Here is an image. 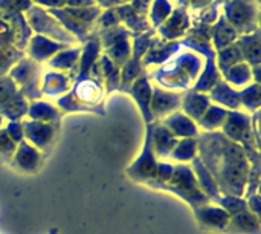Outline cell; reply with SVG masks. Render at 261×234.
I'll return each mask as SVG.
<instances>
[{
  "mask_svg": "<svg viewBox=\"0 0 261 234\" xmlns=\"http://www.w3.org/2000/svg\"><path fill=\"white\" fill-rule=\"evenodd\" d=\"M197 158L213 175L222 195L245 196L251 164L240 144L228 139L220 130L200 132Z\"/></svg>",
  "mask_w": 261,
  "mask_h": 234,
  "instance_id": "obj_1",
  "label": "cell"
},
{
  "mask_svg": "<svg viewBox=\"0 0 261 234\" xmlns=\"http://www.w3.org/2000/svg\"><path fill=\"white\" fill-rule=\"evenodd\" d=\"M106 95L99 63L96 61L89 74H78L75 77L70 90L57 100V107L63 112V115L84 112L104 116Z\"/></svg>",
  "mask_w": 261,
  "mask_h": 234,
  "instance_id": "obj_2",
  "label": "cell"
},
{
  "mask_svg": "<svg viewBox=\"0 0 261 234\" xmlns=\"http://www.w3.org/2000/svg\"><path fill=\"white\" fill-rule=\"evenodd\" d=\"M203 69V58L194 52H187L174 60L162 64L158 71L148 72L150 78L156 80L164 89L171 90H190L194 87L200 71Z\"/></svg>",
  "mask_w": 261,
  "mask_h": 234,
  "instance_id": "obj_3",
  "label": "cell"
},
{
  "mask_svg": "<svg viewBox=\"0 0 261 234\" xmlns=\"http://www.w3.org/2000/svg\"><path fill=\"white\" fill-rule=\"evenodd\" d=\"M161 190L180 198L185 204L191 207V210L211 204L200 190L190 164H176L170 181Z\"/></svg>",
  "mask_w": 261,
  "mask_h": 234,
  "instance_id": "obj_4",
  "label": "cell"
},
{
  "mask_svg": "<svg viewBox=\"0 0 261 234\" xmlns=\"http://www.w3.org/2000/svg\"><path fill=\"white\" fill-rule=\"evenodd\" d=\"M101 44V54L109 57L116 66L122 67L132 57V43L130 38H133V34L118 25L107 29H96Z\"/></svg>",
  "mask_w": 261,
  "mask_h": 234,
  "instance_id": "obj_5",
  "label": "cell"
},
{
  "mask_svg": "<svg viewBox=\"0 0 261 234\" xmlns=\"http://www.w3.org/2000/svg\"><path fill=\"white\" fill-rule=\"evenodd\" d=\"M24 18H26L31 31L38 35L47 37L54 41H58V43H63L67 46L78 43L76 38L72 34H69L54 15H50L46 9H43L40 6H31L24 12Z\"/></svg>",
  "mask_w": 261,
  "mask_h": 234,
  "instance_id": "obj_6",
  "label": "cell"
},
{
  "mask_svg": "<svg viewBox=\"0 0 261 234\" xmlns=\"http://www.w3.org/2000/svg\"><path fill=\"white\" fill-rule=\"evenodd\" d=\"M34 32L31 31L23 12L0 11V49L14 46L26 51Z\"/></svg>",
  "mask_w": 261,
  "mask_h": 234,
  "instance_id": "obj_7",
  "label": "cell"
},
{
  "mask_svg": "<svg viewBox=\"0 0 261 234\" xmlns=\"http://www.w3.org/2000/svg\"><path fill=\"white\" fill-rule=\"evenodd\" d=\"M11 80L15 83L17 89L29 100H40L41 95V66L31 60L29 57H23L8 74Z\"/></svg>",
  "mask_w": 261,
  "mask_h": 234,
  "instance_id": "obj_8",
  "label": "cell"
},
{
  "mask_svg": "<svg viewBox=\"0 0 261 234\" xmlns=\"http://www.w3.org/2000/svg\"><path fill=\"white\" fill-rule=\"evenodd\" d=\"M154 123V121H153ZM153 123L145 126V138H144V146L139 153V156L127 167L125 175L136 184L142 185H150L156 176L158 170V162L159 159L156 158L153 147H151V129Z\"/></svg>",
  "mask_w": 261,
  "mask_h": 234,
  "instance_id": "obj_9",
  "label": "cell"
},
{
  "mask_svg": "<svg viewBox=\"0 0 261 234\" xmlns=\"http://www.w3.org/2000/svg\"><path fill=\"white\" fill-rule=\"evenodd\" d=\"M223 17L237 31L239 37L258 29V9L252 0H228Z\"/></svg>",
  "mask_w": 261,
  "mask_h": 234,
  "instance_id": "obj_10",
  "label": "cell"
},
{
  "mask_svg": "<svg viewBox=\"0 0 261 234\" xmlns=\"http://www.w3.org/2000/svg\"><path fill=\"white\" fill-rule=\"evenodd\" d=\"M21 126L24 141L32 144L43 155H47L52 150L61 129V123H40L32 120H23Z\"/></svg>",
  "mask_w": 261,
  "mask_h": 234,
  "instance_id": "obj_11",
  "label": "cell"
},
{
  "mask_svg": "<svg viewBox=\"0 0 261 234\" xmlns=\"http://www.w3.org/2000/svg\"><path fill=\"white\" fill-rule=\"evenodd\" d=\"M220 132L228 139L240 144L242 147L246 144H257L254 138V132H252L251 115L242 110H229Z\"/></svg>",
  "mask_w": 261,
  "mask_h": 234,
  "instance_id": "obj_12",
  "label": "cell"
},
{
  "mask_svg": "<svg viewBox=\"0 0 261 234\" xmlns=\"http://www.w3.org/2000/svg\"><path fill=\"white\" fill-rule=\"evenodd\" d=\"M44 156L38 149H35L32 144H29L28 141H21L17 146V150L9 162V166L24 175H34L37 173L43 162H44Z\"/></svg>",
  "mask_w": 261,
  "mask_h": 234,
  "instance_id": "obj_13",
  "label": "cell"
},
{
  "mask_svg": "<svg viewBox=\"0 0 261 234\" xmlns=\"http://www.w3.org/2000/svg\"><path fill=\"white\" fill-rule=\"evenodd\" d=\"M191 28V18L185 8H176L170 17L156 29L159 31L161 40L164 41H179L182 40Z\"/></svg>",
  "mask_w": 261,
  "mask_h": 234,
  "instance_id": "obj_14",
  "label": "cell"
},
{
  "mask_svg": "<svg viewBox=\"0 0 261 234\" xmlns=\"http://www.w3.org/2000/svg\"><path fill=\"white\" fill-rule=\"evenodd\" d=\"M150 74L148 71H145L142 75H139L133 83L132 86L127 89V95H130L135 103L138 104L139 107V112L145 121V126L147 124H151L154 120H153V115H151V110H150V103H151V93H153V86L150 83Z\"/></svg>",
  "mask_w": 261,
  "mask_h": 234,
  "instance_id": "obj_15",
  "label": "cell"
},
{
  "mask_svg": "<svg viewBox=\"0 0 261 234\" xmlns=\"http://www.w3.org/2000/svg\"><path fill=\"white\" fill-rule=\"evenodd\" d=\"M182 103V93L179 92H170L162 87H153L151 93V103L150 110L154 121H162L173 112L180 109Z\"/></svg>",
  "mask_w": 261,
  "mask_h": 234,
  "instance_id": "obj_16",
  "label": "cell"
},
{
  "mask_svg": "<svg viewBox=\"0 0 261 234\" xmlns=\"http://www.w3.org/2000/svg\"><path fill=\"white\" fill-rule=\"evenodd\" d=\"M180 41H164L158 37L153 38L151 46L142 58V64L147 69L148 66H162L173 60L176 54L180 51Z\"/></svg>",
  "mask_w": 261,
  "mask_h": 234,
  "instance_id": "obj_17",
  "label": "cell"
},
{
  "mask_svg": "<svg viewBox=\"0 0 261 234\" xmlns=\"http://www.w3.org/2000/svg\"><path fill=\"white\" fill-rule=\"evenodd\" d=\"M194 213V218L197 221V224L202 227V228H206V230H213V231H220L223 233L231 216L219 205L216 204H208V205H203V207H199V208H194L193 210Z\"/></svg>",
  "mask_w": 261,
  "mask_h": 234,
  "instance_id": "obj_18",
  "label": "cell"
},
{
  "mask_svg": "<svg viewBox=\"0 0 261 234\" xmlns=\"http://www.w3.org/2000/svg\"><path fill=\"white\" fill-rule=\"evenodd\" d=\"M67 44H63V43H58V41H54L47 37H43V35H38V34H34L28 43V48H26V54L31 60H34L35 63L41 64L44 61H49L57 52L66 49Z\"/></svg>",
  "mask_w": 261,
  "mask_h": 234,
  "instance_id": "obj_19",
  "label": "cell"
},
{
  "mask_svg": "<svg viewBox=\"0 0 261 234\" xmlns=\"http://www.w3.org/2000/svg\"><path fill=\"white\" fill-rule=\"evenodd\" d=\"M177 138L161 123L154 121L151 129V147L156 155V158L161 161H165V158H170V153L177 144Z\"/></svg>",
  "mask_w": 261,
  "mask_h": 234,
  "instance_id": "obj_20",
  "label": "cell"
},
{
  "mask_svg": "<svg viewBox=\"0 0 261 234\" xmlns=\"http://www.w3.org/2000/svg\"><path fill=\"white\" fill-rule=\"evenodd\" d=\"M177 139H184V138H197L200 130L197 127V124L188 118L185 113H182L180 110L173 112L171 115H168L167 118H164L161 121Z\"/></svg>",
  "mask_w": 261,
  "mask_h": 234,
  "instance_id": "obj_21",
  "label": "cell"
},
{
  "mask_svg": "<svg viewBox=\"0 0 261 234\" xmlns=\"http://www.w3.org/2000/svg\"><path fill=\"white\" fill-rule=\"evenodd\" d=\"M211 104L213 103H211L208 93H202L194 89H190L185 93H182V103H180L182 113H185L194 123H197L200 120V116L205 113V110Z\"/></svg>",
  "mask_w": 261,
  "mask_h": 234,
  "instance_id": "obj_22",
  "label": "cell"
},
{
  "mask_svg": "<svg viewBox=\"0 0 261 234\" xmlns=\"http://www.w3.org/2000/svg\"><path fill=\"white\" fill-rule=\"evenodd\" d=\"M116 12L119 15V20L121 23H124L133 35H139V34H144L150 29H153L150 26V23L147 21V14L135 9L130 3H125V5H121V6H116Z\"/></svg>",
  "mask_w": 261,
  "mask_h": 234,
  "instance_id": "obj_23",
  "label": "cell"
},
{
  "mask_svg": "<svg viewBox=\"0 0 261 234\" xmlns=\"http://www.w3.org/2000/svg\"><path fill=\"white\" fill-rule=\"evenodd\" d=\"M225 234H261L260 216L251 213L249 210H245L242 213H237L231 216Z\"/></svg>",
  "mask_w": 261,
  "mask_h": 234,
  "instance_id": "obj_24",
  "label": "cell"
},
{
  "mask_svg": "<svg viewBox=\"0 0 261 234\" xmlns=\"http://www.w3.org/2000/svg\"><path fill=\"white\" fill-rule=\"evenodd\" d=\"M73 84V78L69 74L49 71L43 77L41 95L46 97H63L66 95Z\"/></svg>",
  "mask_w": 261,
  "mask_h": 234,
  "instance_id": "obj_25",
  "label": "cell"
},
{
  "mask_svg": "<svg viewBox=\"0 0 261 234\" xmlns=\"http://www.w3.org/2000/svg\"><path fill=\"white\" fill-rule=\"evenodd\" d=\"M190 166H191V169L194 172V176H196L197 184H199L200 190L203 192V195L210 199L211 204H217V201L220 199L222 193H220L219 185L214 181L213 175L206 170V167L202 164V161L199 158H194L190 162Z\"/></svg>",
  "mask_w": 261,
  "mask_h": 234,
  "instance_id": "obj_26",
  "label": "cell"
},
{
  "mask_svg": "<svg viewBox=\"0 0 261 234\" xmlns=\"http://www.w3.org/2000/svg\"><path fill=\"white\" fill-rule=\"evenodd\" d=\"M208 97L211 100V103H216L217 106L226 109V110H240L242 104H240V97H239V90L231 87L226 81L220 80L210 92Z\"/></svg>",
  "mask_w": 261,
  "mask_h": 234,
  "instance_id": "obj_27",
  "label": "cell"
},
{
  "mask_svg": "<svg viewBox=\"0 0 261 234\" xmlns=\"http://www.w3.org/2000/svg\"><path fill=\"white\" fill-rule=\"evenodd\" d=\"M81 57V48H66L60 52H57L49 61V67H52L57 72L69 74L73 80L76 77V67Z\"/></svg>",
  "mask_w": 261,
  "mask_h": 234,
  "instance_id": "obj_28",
  "label": "cell"
},
{
  "mask_svg": "<svg viewBox=\"0 0 261 234\" xmlns=\"http://www.w3.org/2000/svg\"><path fill=\"white\" fill-rule=\"evenodd\" d=\"M239 46L243 61L248 63L251 67H258L261 63V43H260V31L257 29L252 34L240 35L236 41Z\"/></svg>",
  "mask_w": 261,
  "mask_h": 234,
  "instance_id": "obj_29",
  "label": "cell"
},
{
  "mask_svg": "<svg viewBox=\"0 0 261 234\" xmlns=\"http://www.w3.org/2000/svg\"><path fill=\"white\" fill-rule=\"evenodd\" d=\"M63 112L43 100H35L29 101V110H28V120L32 121H40V123H61L63 120Z\"/></svg>",
  "mask_w": 261,
  "mask_h": 234,
  "instance_id": "obj_30",
  "label": "cell"
},
{
  "mask_svg": "<svg viewBox=\"0 0 261 234\" xmlns=\"http://www.w3.org/2000/svg\"><path fill=\"white\" fill-rule=\"evenodd\" d=\"M239 38L237 31L226 21L223 14L219 17V21L213 25V35H211V44L214 51H222L231 44H234Z\"/></svg>",
  "mask_w": 261,
  "mask_h": 234,
  "instance_id": "obj_31",
  "label": "cell"
},
{
  "mask_svg": "<svg viewBox=\"0 0 261 234\" xmlns=\"http://www.w3.org/2000/svg\"><path fill=\"white\" fill-rule=\"evenodd\" d=\"M29 110V100L17 90L2 107H0V116L8 121H23L28 116Z\"/></svg>",
  "mask_w": 261,
  "mask_h": 234,
  "instance_id": "obj_32",
  "label": "cell"
},
{
  "mask_svg": "<svg viewBox=\"0 0 261 234\" xmlns=\"http://www.w3.org/2000/svg\"><path fill=\"white\" fill-rule=\"evenodd\" d=\"M99 69H101V77H102V84L106 89V93H113L115 90H119L121 86V67L116 66L109 57L104 54L99 55L98 58Z\"/></svg>",
  "mask_w": 261,
  "mask_h": 234,
  "instance_id": "obj_33",
  "label": "cell"
},
{
  "mask_svg": "<svg viewBox=\"0 0 261 234\" xmlns=\"http://www.w3.org/2000/svg\"><path fill=\"white\" fill-rule=\"evenodd\" d=\"M228 112L226 109L217 106V104H211L205 113L200 116V120L196 123L199 130L202 129L203 132H216V130H220L226 116H228Z\"/></svg>",
  "mask_w": 261,
  "mask_h": 234,
  "instance_id": "obj_34",
  "label": "cell"
},
{
  "mask_svg": "<svg viewBox=\"0 0 261 234\" xmlns=\"http://www.w3.org/2000/svg\"><path fill=\"white\" fill-rule=\"evenodd\" d=\"M222 77L223 81H226L231 87H246L252 81V67L248 63L242 61L223 72Z\"/></svg>",
  "mask_w": 261,
  "mask_h": 234,
  "instance_id": "obj_35",
  "label": "cell"
},
{
  "mask_svg": "<svg viewBox=\"0 0 261 234\" xmlns=\"http://www.w3.org/2000/svg\"><path fill=\"white\" fill-rule=\"evenodd\" d=\"M173 161L179 164H190L194 158H197V138H184L179 139L173 152L170 153Z\"/></svg>",
  "mask_w": 261,
  "mask_h": 234,
  "instance_id": "obj_36",
  "label": "cell"
},
{
  "mask_svg": "<svg viewBox=\"0 0 261 234\" xmlns=\"http://www.w3.org/2000/svg\"><path fill=\"white\" fill-rule=\"evenodd\" d=\"M242 61H243V57H242V52L236 43L216 52V63H217V69H219L220 75L223 72H226L229 67H232Z\"/></svg>",
  "mask_w": 261,
  "mask_h": 234,
  "instance_id": "obj_37",
  "label": "cell"
},
{
  "mask_svg": "<svg viewBox=\"0 0 261 234\" xmlns=\"http://www.w3.org/2000/svg\"><path fill=\"white\" fill-rule=\"evenodd\" d=\"M240 97V104L245 106L251 113L258 112L261 107V87L260 83H252L243 87L239 92Z\"/></svg>",
  "mask_w": 261,
  "mask_h": 234,
  "instance_id": "obj_38",
  "label": "cell"
},
{
  "mask_svg": "<svg viewBox=\"0 0 261 234\" xmlns=\"http://www.w3.org/2000/svg\"><path fill=\"white\" fill-rule=\"evenodd\" d=\"M23 57H26V52L14 46L0 49V75H8L12 66H15Z\"/></svg>",
  "mask_w": 261,
  "mask_h": 234,
  "instance_id": "obj_39",
  "label": "cell"
},
{
  "mask_svg": "<svg viewBox=\"0 0 261 234\" xmlns=\"http://www.w3.org/2000/svg\"><path fill=\"white\" fill-rule=\"evenodd\" d=\"M173 12V5L170 0H153L151 6V28L156 31Z\"/></svg>",
  "mask_w": 261,
  "mask_h": 234,
  "instance_id": "obj_40",
  "label": "cell"
},
{
  "mask_svg": "<svg viewBox=\"0 0 261 234\" xmlns=\"http://www.w3.org/2000/svg\"><path fill=\"white\" fill-rule=\"evenodd\" d=\"M216 205L222 207L229 216H234L237 213H242V212L248 210V204H246L245 198L231 196V195H222Z\"/></svg>",
  "mask_w": 261,
  "mask_h": 234,
  "instance_id": "obj_41",
  "label": "cell"
},
{
  "mask_svg": "<svg viewBox=\"0 0 261 234\" xmlns=\"http://www.w3.org/2000/svg\"><path fill=\"white\" fill-rule=\"evenodd\" d=\"M174 170V164H170L167 161H159L158 162V170H156V176L153 179V182L148 185L153 190H161L171 178Z\"/></svg>",
  "mask_w": 261,
  "mask_h": 234,
  "instance_id": "obj_42",
  "label": "cell"
},
{
  "mask_svg": "<svg viewBox=\"0 0 261 234\" xmlns=\"http://www.w3.org/2000/svg\"><path fill=\"white\" fill-rule=\"evenodd\" d=\"M15 150H17V144L8 136L5 127H2L0 129V162L9 164Z\"/></svg>",
  "mask_w": 261,
  "mask_h": 234,
  "instance_id": "obj_43",
  "label": "cell"
},
{
  "mask_svg": "<svg viewBox=\"0 0 261 234\" xmlns=\"http://www.w3.org/2000/svg\"><path fill=\"white\" fill-rule=\"evenodd\" d=\"M96 25H98V29H107V28L121 25L116 8H110V9H106L104 12H101V15L96 20Z\"/></svg>",
  "mask_w": 261,
  "mask_h": 234,
  "instance_id": "obj_44",
  "label": "cell"
},
{
  "mask_svg": "<svg viewBox=\"0 0 261 234\" xmlns=\"http://www.w3.org/2000/svg\"><path fill=\"white\" fill-rule=\"evenodd\" d=\"M15 83L11 80L9 75H0V107L17 92Z\"/></svg>",
  "mask_w": 261,
  "mask_h": 234,
  "instance_id": "obj_45",
  "label": "cell"
},
{
  "mask_svg": "<svg viewBox=\"0 0 261 234\" xmlns=\"http://www.w3.org/2000/svg\"><path fill=\"white\" fill-rule=\"evenodd\" d=\"M32 6V0H0V11L26 12Z\"/></svg>",
  "mask_w": 261,
  "mask_h": 234,
  "instance_id": "obj_46",
  "label": "cell"
},
{
  "mask_svg": "<svg viewBox=\"0 0 261 234\" xmlns=\"http://www.w3.org/2000/svg\"><path fill=\"white\" fill-rule=\"evenodd\" d=\"M5 130L8 133V136L18 146L21 141H24V133H23V126L21 121H8V124L5 126Z\"/></svg>",
  "mask_w": 261,
  "mask_h": 234,
  "instance_id": "obj_47",
  "label": "cell"
},
{
  "mask_svg": "<svg viewBox=\"0 0 261 234\" xmlns=\"http://www.w3.org/2000/svg\"><path fill=\"white\" fill-rule=\"evenodd\" d=\"M246 204H248V210H249L251 213H254V215L260 216V215H261L260 193H255V195L249 196V198L246 199Z\"/></svg>",
  "mask_w": 261,
  "mask_h": 234,
  "instance_id": "obj_48",
  "label": "cell"
},
{
  "mask_svg": "<svg viewBox=\"0 0 261 234\" xmlns=\"http://www.w3.org/2000/svg\"><path fill=\"white\" fill-rule=\"evenodd\" d=\"M34 3H37L40 8H49V9H60L66 6V0H32Z\"/></svg>",
  "mask_w": 261,
  "mask_h": 234,
  "instance_id": "obj_49",
  "label": "cell"
},
{
  "mask_svg": "<svg viewBox=\"0 0 261 234\" xmlns=\"http://www.w3.org/2000/svg\"><path fill=\"white\" fill-rule=\"evenodd\" d=\"M211 3H213V0H188V6H193L196 11H199V8L203 9L206 6H210Z\"/></svg>",
  "mask_w": 261,
  "mask_h": 234,
  "instance_id": "obj_50",
  "label": "cell"
},
{
  "mask_svg": "<svg viewBox=\"0 0 261 234\" xmlns=\"http://www.w3.org/2000/svg\"><path fill=\"white\" fill-rule=\"evenodd\" d=\"M49 234H58V228H50Z\"/></svg>",
  "mask_w": 261,
  "mask_h": 234,
  "instance_id": "obj_51",
  "label": "cell"
},
{
  "mask_svg": "<svg viewBox=\"0 0 261 234\" xmlns=\"http://www.w3.org/2000/svg\"><path fill=\"white\" fill-rule=\"evenodd\" d=\"M2 127H3V118L0 116V129H2Z\"/></svg>",
  "mask_w": 261,
  "mask_h": 234,
  "instance_id": "obj_52",
  "label": "cell"
}]
</instances>
